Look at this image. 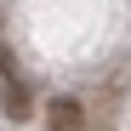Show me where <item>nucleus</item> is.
Instances as JSON below:
<instances>
[{
	"label": "nucleus",
	"instance_id": "nucleus-1",
	"mask_svg": "<svg viewBox=\"0 0 131 131\" xmlns=\"http://www.w3.org/2000/svg\"><path fill=\"white\" fill-rule=\"evenodd\" d=\"M0 108H6V120H29L34 114V91H29V80H17L6 69V85H0Z\"/></svg>",
	"mask_w": 131,
	"mask_h": 131
},
{
	"label": "nucleus",
	"instance_id": "nucleus-2",
	"mask_svg": "<svg viewBox=\"0 0 131 131\" xmlns=\"http://www.w3.org/2000/svg\"><path fill=\"white\" fill-rule=\"evenodd\" d=\"M80 120H85L80 97H57V103H51V125H46V131H80Z\"/></svg>",
	"mask_w": 131,
	"mask_h": 131
}]
</instances>
